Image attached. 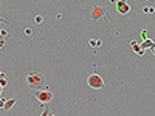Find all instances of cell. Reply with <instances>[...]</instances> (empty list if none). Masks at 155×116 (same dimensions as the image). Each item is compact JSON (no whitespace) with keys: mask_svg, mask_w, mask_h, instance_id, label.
Segmentation results:
<instances>
[{"mask_svg":"<svg viewBox=\"0 0 155 116\" xmlns=\"http://www.w3.org/2000/svg\"><path fill=\"white\" fill-rule=\"evenodd\" d=\"M87 83L93 90H102L104 87V81L99 74H91L87 80Z\"/></svg>","mask_w":155,"mask_h":116,"instance_id":"obj_2","label":"cell"},{"mask_svg":"<svg viewBox=\"0 0 155 116\" xmlns=\"http://www.w3.org/2000/svg\"><path fill=\"white\" fill-rule=\"evenodd\" d=\"M116 9L121 14L124 16V14H127V13L130 12L131 7H130V4H127L126 0H119L116 2Z\"/></svg>","mask_w":155,"mask_h":116,"instance_id":"obj_5","label":"cell"},{"mask_svg":"<svg viewBox=\"0 0 155 116\" xmlns=\"http://www.w3.org/2000/svg\"><path fill=\"white\" fill-rule=\"evenodd\" d=\"M104 13H109L108 9L101 8V7H94L91 12V19L93 21H99L102 17H105Z\"/></svg>","mask_w":155,"mask_h":116,"instance_id":"obj_4","label":"cell"},{"mask_svg":"<svg viewBox=\"0 0 155 116\" xmlns=\"http://www.w3.org/2000/svg\"><path fill=\"white\" fill-rule=\"evenodd\" d=\"M34 96L39 102L44 104L50 103L53 99V94L49 91H44V90H40V91H34Z\"/></svg>","mask_w":155,"mask_h":116,"instance_id":"obj_3","label":"cell"},{"mask_svg":"<svg viewBox=\"0 0 155 116\" xmlns=\"http://www.w3.org/2000/svg\"><path fill=\"white\" fill-rule=\"evenodd\" d=\"M31 29H25V34H28V35H30L31 34Z\"/></svg>","mask_w":155,"mask_h":116,"instance_id":"obj_11","label":"cell"},{"mask_svg":"<svg viewBox=\"0 0 155 116\" xmlns=\"http://www.w3.org/2000/svg\"><path fill=\"white\" fill-rule=\"evenodd\" d=\"M50 112H51V109H50V108H49V107H47L46 109H44V111L42 112V114H41V115H40V116H48V115H49V113H50Z\"/></svg>","mask_w":155,"mask_h":116,"instance_id":"obj_7","label":"cell"},{"mask_svg":"<svg viewBox=\"0 0 155 116\" xmlns=\"http://www.w3.org/2000/svg\"><path fill=\"white\" fill-rule=\"evenodd\" d=\"M48 116H55V115H54V114H53V113H52V112H50V113H49V115H48Z\"/></svg>","mask_w":155,"mask_h":116,"instance_id":"obj_13","label":"cell"},{"mask_svg":"<svg viewBox=\"0 0 155 116\" xmlns=\"http://www.w3.org/2000/svg\"><path fill=\"white\" fill-rule=\"evenodd\" d=\"M1 33H2V35H6V30H1Z\"/></svg>","mask_w":155,"mask_h":116,"instance_id":"obj_12","label":"cell"},{"mask_svg":"<svg viewBox=\"0 0 155 116\" xmlns=\"http://www.w3.org/2000/svg\"><path fill=\"white\" fill-rule=\"evenodd\" d=\"M34 21H36V23L40 25V23L42 22V17H41V16H38L37 18H34Z\"/></svg>","mask_w":155,"mask_h":116,"instance_id":"obj_8","label":"cell"},{"mask_svg":"<svg viewBox=\"0 0 155 116\" xmlns=\"http://www.w3.org/2000/svg\"><path fill=\"white\" fill-rule=\"evenodd\" d=\"M95 40H94V39H92V40H90V44H91V46H97V43H95Z\"/></svg>","mask_w":155,"mask_h":116,"instance_id":"obj_10","label":"cell"},{"mask_svg":"<svg viewBox=\"0 0 155 116\" xmlns=\"http://www.w3.org/2000/svg\"><path fill=\"white\" fill-rule=\"evenodd\" d=\"M25 81H27L29 87L32 91H40V90H42L43 86H44V83H46L43 74L40 73V72H37V71L29 72V74L27 75Z\"/></svg>","mask_w":155,"mask_h":116,"instance_id":"obj_1","label":"cell"},{"mask_svg":"<svg viewBox=\"0 0 155 116\" xmlns=\"http://www.w3.org/2000/svg\"><path fill=\"white\" fill-rule=\"evenodd\" d=\"M16 102H17V99L16 98H10V99H7V102L4 103V111H9V109H11L12 108V106L16 104Z\"/></svg>","mask_w":155,"mask_h":116,"instance_id":"obj_6","label":"cell"},{"mask_svg":"<svg viewBox=\"0 0 155 116\" xmlns=\"http://www.w3.org/2000/svg\"><path fill=\"white\" fill-rule=\"evenodd\" d=\"M7 81H6V80L4 79H1V88H4V86H6V84H7Z\"/></svg>","mask_w":155,"mask_h":116,"instance_id":"obj_9","label":"cell"}]
</instances>
